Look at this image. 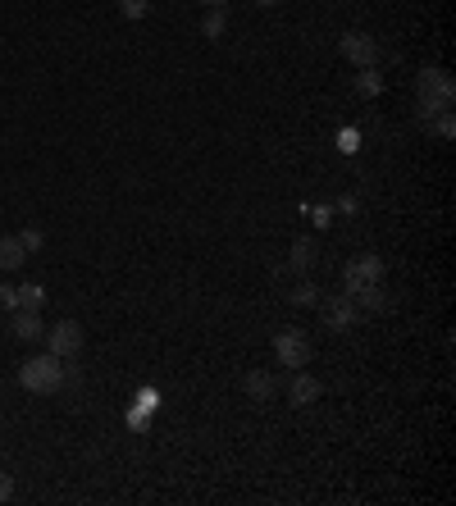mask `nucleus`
Returning a JSON list of instances; mask_svg holds the SVG:
<instances>
[{
	"instance_id": "obj_21",
	"label": "nucleus",
	"mask_w": 456,
	"mask_h": 506,
	"mask_svg": "<svg viewBox=\"0 0 456 506\" xmlns=\"http://www.w3.org/2000/svg\"><path fill=\"white\" fill-rule=\"evenodd\" d=\"M0 310H19V288L0 283Z\"/></svg>"
},
{
	"instance_id": "obj_2",
	"label": "nucleus",
	"mask_w": 456,
	"mask_h": 506,
	"mask_svg": "<svg viewBox=\"0 0 456 506\" xmlns=\"http://www.w3.org/2000/svg\"><path fill=\"white\" fill-rule=\"evenodd\" d=\"M65 365H69V360H60V356H51V351L28 356L24 369H19V383H24L33 397H56V392L65 388Z\"/></svg>"
},
{
	"instance_id": "obj_5",
	"label": "nucleus",
	"mask_w": 456,
	"mask_h": 506,
	"mask_svg": "<svg viewBox=\"0 0 456 506\" xmlns=\"http://www.w3.org/2000/svg\"><path fill=\"white\" fill-rule=\"evenodd\" d=\"M338 51H342V60L356 65V69H374V65H379V42H374L370 33H342Z\"/></svg>"
},
{
	"instance_id": "obj_7",
	"label": "nucleus",
	"mask_w": 456,
	"mask_h": 506,
	"mask_svg": "<svg viewBox=\"0 0 456 506\" xmlns=\"http://www.w3.org/2000/svg\"><path fill=\"white\" fill-rule=\"evenodd\" d=\"M356 301L347 297V292H333V297H324V324L329 329H338V333H347V329H356Z\"/></svg>"
},
{
	"instance_id": "obj_8",
	"label": "nucleus",
	"mask_w": 456,
	"mask_h": 506,
	"mask_svg": "<svg viewBox=\"0 0 456 506\" xmlns=\"http://www.w3.org/2000/svg\"><path fill=\"white\" fill-rule=\"evenodd\" d=\"M319 392H324V383H319L315 374H306V369H292V383H288V401H292V406H310Z\"/></svg>"
},
{
	"instance_id": "obj_1",
	"label": "nucleus",
	"mask_w": 456,
	"mask_h": 506,
	"mask_svg": "<svg viewBox=\"0 0 456 506\" xmlns=\"http://www.w3.org/2000/svg\"><path fill=\"white\" fill-rule=\"evenodd\" d=\"M415 101H420V119H424V124H429L433 115L451 110L456 87H451L447 69H420V74H415Z\"/></svg>"
},
{
	"instance_id": "obj_6",
	"label": "nucleus",
	"mask_w": 456,
	"mask_h": 506,
	"mask_svg": "<svg viewBox=\"0 0 456 506\" xmlns=\"http://www.w3.org/2000/svg\"><path fill=\"white\" fill-rule=\"evenodd\" d=\"M383 274H388V265H383V256H360V260H351L347 265V297H356L360 288H374V283H383Z\"/></svg>"
},
{
	"instance_id": "obj_9",
	"label": "nucleus",
	"mask_w": 456,
	"mask_h": 506,
	"mask_svg": "<svg viewBox=\"0 0 456 506\" xmlns=\"http://www.w3.org/2000/svg\"><path fill=\"white\" fill-rule=\"evenodd\" d=\"M10 333H15L19 342H37V338H46L42 310H15V324H10Z\"/></svg>"
},
{
	"instance_id": "obj_20",
	"label": "nucleus",
	"mask_w": 456,
	"mask_h": 506,
	"mask_svg": "<svg viewBox=\"0 0 456 506\" xmlns=\"http://www.w3.org/2000/svg\"><path fill=\"white\" fill-rule=\"evenodd\" d=\"M119 10H124L128 19H147V10H151V0H119Z\"/></svg>"
},
{
	"instance_id": "obj_18",
	"label": "nucleus",
	"mask_w": 456,
	"mask_h": 506,
	"mask_svg": "<svg viewBox=\"0 0 456 506\" xmlns=\"http://www.w3.org/2000/svg\"><path fill=\"white\" fill-rule=\"evenodd\" d=\"M433 133H438L442 142H451V137H456V119H451V110H442V115H438V124H433Z\"/></svg>"
},
{
	"instance_id": "obj_14",
	"label": "nucleus",
	"mask_w": 456,
	"mask_h": 506,
	"mask_svg": "<svg viewBox=\"0 0 456 506\" xmlns=\"http://www.w3.org/2000/svg\"><path fill=\"white\" fill-rule=\"evenodd\" d=\"M224 28H228V19H224V5H210L206 10V19H201V37H224Z\"/></svg>"
},
{
	"instance_id": "obj_17",
	"label": "nucleus",
	"mask_w": 456,
	"mask_h": 506,
	"mask_svg": "<svg viewBox=\"0 0 456 506\" xmlns=\"http://www.w3.org/2000/svg\"><path fill=\"white\" fill-rule=\"evenodd\" d=\"M288 301H292V306H319V288L301 278V283H297V288L288 292Z\"/></svg>"
},
{
	"instance_id": "obj_11",
	"label": "nucleus",
	"mask_w": 456,
	"mask_h": 506,
	"mask_svg": "<svg viewBox=\"0 0 456 506\" xmlns=\"http://www.w3.org/2000/svg\"><path fill=\"white\" fill-rule=\"evenodd\" d=\"M351 301H356V310H365V315H379V310H388V306H392V292H388L383 283H374V288H360Z\"/></svg>"
},
{
	"instance_id": "obj_22",
	"label": "nucleus",
	"mask_w": 456,
	"mask_h": 506,
	"mask_svg": "<svg viewBox=\"0 0 456 506\" xmlns=\"http://www.w3.org/2000/svg\"><path fill=\"white\" fill-rule=\"evenodd\" d=\"M10 497H15V474L0 470V501H10Z\"/></svg>"
},
{
	"instance_id": "obj_3",
	"label": "nucleus",
	"mask_w": 456,
	"mask_h": 506,
	"mask_svg": "<svg viewBox=\"0 0 456 506\" xmlns=\"http://www.w3.org/2000/svg\"><path fill=\"white\" fill-rule=\"evenodd\" d=\"M310 338L301 333V329H283L279 338H274V356H279V365H288V369H306L310 365Z\"/></svg>"
},
{
	"instance_id": "obj_10",
	"label": "nucleus",
	"mask_w": 456,
	"mask_h": 506,
	"mask_svg": "<svg viewBox=\"0 0 456 506\" xmlns=\"http://www.w3.org/2000/svg\"><path fill=\"white\" fill-rule=\"evenodd\" d=\"M242 388H247V397H251V401H260V406H265V401H274V397H279V379H274V374H269V369H251V374H247V383H242Z\"/></svg>"
},
{
	"instance_id": "obj_16",
	"label": "nucleus",
	"mask_w": 456,
	"mask_h": 506,
	"mask_svg": "<svg viewBox=\"0 0 456 506\" xmlns=\"http://www.w3.org/2000/svg\"><path fill=\"white\" fill-rule=\"evenodd\" d=\"M356 92H360V96H379V92H383L379 69H356Z\"/></svg>"
},
{
	"instance_id": "obj_15",
	"label": "nucleus",
	"mask_w": 456,
	"mask_h": 506,
	"mask_svg": "<svg viewBox=\"0 0 456 506\" xmlns=\"http://www.w3.org/2000/svg\"><path fill=\"white\" fill-rule=\"evenodd\" d=\"M46 306V288L42 283H24L19 288V310H42Z\"/></svg>"
},
{
	"instance_id": "obj_23",
	"label": "nucleus",
	"mask_w": 456,
	"mask_h": 506,
	"mask_svg": "<svg viewBox=\"0 0 456 506\" xmlns=\"http://www.w3.org/2000/svg\"><path fill=\"white\" fill-rule=\"evenodd\" d=\"M197 5H206V10H210V5H224V0H197Z\"/></svg>"
},
{
	"instance_id": "obj_12",
	"label": "nucleus",
	"mask_w": 456,
	"mask_h": 506,
	"mask_svg": "<svg viewBox=\"0 0 456 506\" xmlns=\"http://www.w3.org/2000/svg\"><path fill=\"white\" fill-rule=\"evenodd\" d=\"M24 260H28V251H24L19 233H5V238H0V269H19Z\"/></svg>"
},
{
	"instance_id": "obj_24",
	"label": "nucleus",
	"mask_w": 456,
	"mask_h": 506,
	"mask_svg": "<svg viewBox=\"0 0 456 506\" xmlns=\"http://www.w3.org/2000/svg\"><path fill=\"white\" fill-rule=\"evenodd\" d=\"M256 5H265V10H269V5H279V0H256Z\"/></svg>"
},
{
	"instance_id": "obj_4",
	"label": "nucleus",
	"mask_w": 456,
	"mask_h": 506,
	"mask_svg": "<svg viewBox=\"0 0 456 506\" xmlns=\"http://www.w3.org/2000/svg\"><path fill=\"white\" fill-rule=\"evenodd\" d=\"M46 351L60 360H74L83 351V324L78 319H60L56 329H46Z\"/></svg>"
},
{
	"instance_id": "obj_19",
	"label": "nucleus",
	"mask_w": 456,
	"mask_h": 506,
	"mask_svg": "<svg viewBox=\"0 0 456 506\" xmlns=\"http://www.w3.org/2000/svg\"><path fill=\"white\" fill-rule=\"evenodd\" d=\"M19 242H24V251L33 256V251H42V242H46V233H42V228H24V233H19Z\"/></svg>"
},
{
	"instance_id": "obj_13",
	"label": "nucleus",
	"mask_w": 456,
	"mask_h": 506,
	"mask_svg": "<svg viewBox=\"0 0 456 506\" xmlns=\"http://www.w3.org/2000/svg\"><path fill=\"white\" fill-rule=\"evenodd\" d=\"M288 265H292V274H306V269L315 265V242H310V238H297V242H292V260H288Z\"/></svg>"
}]
</instances>
